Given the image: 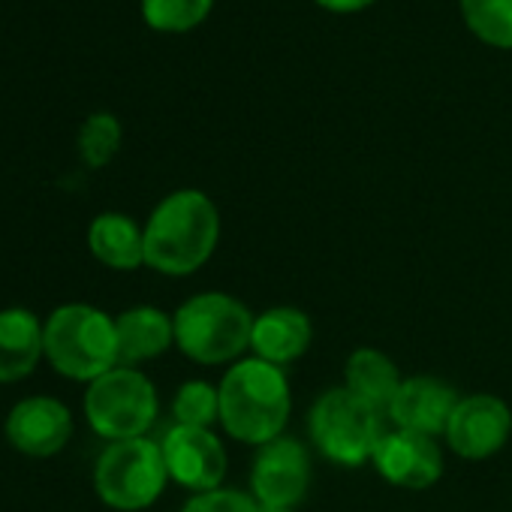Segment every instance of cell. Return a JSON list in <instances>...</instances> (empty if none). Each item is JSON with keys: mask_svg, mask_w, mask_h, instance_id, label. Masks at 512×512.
Returning <instances> with one entry per match:
<instances>
[{"mask_svg": "<svg viewBox=\"0 0 512 512\" xmlns=\"http://www.w3.org/2000/svg\"><path fill=\"white\" fill-rule=\"evenodd\" d=\"M314 344V323L302 308L278 305L253 317L250 350L256 359L272 362L278 368L302 359Z\"/></svg>", "mask_w": 512, "mask_h": 512, "instance_id": "5bb4252c", "label": "cell"}, {"mask_svg": "<svg viewBox=\"0 0 512 512\" xmlns=\"http://www.w3.org/2000/svg\"><path fill=\"white\" fill-rule=\"evenodd\" d=\"M311 485V452L296 437L260 446L250 467V497L263 509H296Z\"/></svg>", "mask_w": 512, "mask_h": 512, "instance_id": "ba28073f", "label": "cell"}, {"mask_svg": "<svg viewBox=\"0 0 512 512\" xmlns=\"http://www.w3.org/2000/svg\"><path fill=\"white\" fill-rule=\"evenodd\" d=\"M172 416L175 425L211 428L214 422H220V389L208 380L181 383L172 398Z\"/></svg>", "mask_w": 512, "mask_h": 512, "instance_id": "ffe728a7", "label": "cell"}, {"mask_svg": "<svg viewBox=\"0 0 512 512\" xmlns=\"http://www.w3.org/2000/svg\"><path fill=\"white\" fill-rule=\"evenodd\" d=\"M181 512H260V503L238 488H214L193 494Z\"/></svg>", "mask_w": 512, "mask_h": 512, "instance_id": "603a6c76", "label": "cell"}, {"mask_svg": "<svg viewBox=\"0 0 512 512\" xmlns=\"http://www.w3.org/2000/svg\"><path fill=\"white\" fill-rule=\"evenodd\" d=\"M461 16L482 43L512 49V0H461Z\"/></svg>", "mask_w": 512, "mask_h": 512, "instance_id": "d6986e66", "label": "cell"}, {"mask_svg": "<svg viewBox=\"0 0 512 512\" xmlns=\"http://www.w3.org/2000/svg\"><path fill=\"white\" fill-rule=\"evenodd\" d=\"M169 482L160 443L148 437L109 443L94 467V488L100 500L118 512H142L160 500Z\"/></svg>", "mask_w": 512, "mask_h": 512, "instance_id": "8992f818", "label": "cell"}, {"mask_svg": "<svg viewBox=\"0 0 512 512\" xmlns=\"http://www.w3.org/2000/svg\"><path fill=\"white\" fill-rule=\"evenodd\" d=\"M121 136V121L112 112H94L91 118H85L79 130V157L91 169H100L118 154Z\"/></svg>", "mask_w": 512, "mask_h": 512, "instance_id": "44dd1931", "label": "cell"}, {"mask_svg": "<svg viewBox=\"0 0 512 512\" xmlns=\"http://www.w3.org/2000/svg\"><path fill=\"white\" fill-rule=\"evenodd\" d=\"M214 0H142V19L154 31L181 34L205 22Z\"/></svg>", "mask_w": 512, "mask_h": 512, "instance_id": "7402d4cb", "label": "cell"}, {"mask_svg": "<svg viewBox=\"0 0 512 512\" xmlns=\"http://www.w3.org/2000/svg\"><path fill=\"white\" fill-rule=\"evenodd\" d=\"M512 434V410L503 398L476 392L464 395L446 425L449 449L464 461H485L497 455Z\"/></svg>", "mask_w": 512, "mask_h": 512, "instance_id": "30bf717a", "label": "cell"}, {"mask_svg": "<svg viewBox=\"0 0 512 512\" xmlns=\"http://www.w3.org/2000/svg\"><path fill=\"white\" fill-rule=\"evenodd\" d=\"M317 4L332 10V13H356V10L374 4V0H317Z\"/></svg>", "mask_w": 512, "mask_h": 512, "instance_id": "cb8c5ba5", "label": "cell"}, {"mask_svg": "<svg viewBox=\"0 0 512 512\" xmlns=\"http://www.w3.org/2000/svg\"><path fill=\"white\" fill-rule=\"evenodd\" d=\"M46 356V332L34 311L4 308L0 311V383H19Z\"/></svg>", "mask_w": 512, "mask_h": 512, "instance_id": "9a60e30c", "label": "cell"}, {"mask_svg": "<svg viewBox=\"0 0 512 512\" xmlns=\"http://www.w3.org/2000/svg\"><path fill=\"white\" fill-rule=\"evenodd\" d=\"M458 401L461 395L455 392L452 383L431 377V374H416V377L401 380L386 416L395 428L437 437V434H446V425Z\"/></svg>", "mask_w": 512, "mask_h": 512, "instance_id": "4fadbf2b", "label": "cell"}, {"mask_svg": "<svg viewBox=\"0 0 512 512\" xmlns=\"http://www.w3.org/2000/svg\"><path fill=\"white\" fill-rule=\"evenodd\" d=\"M371 461L377 473L395 488L425 491L443 476V449L437 437H428L419 431L386 428Z\"/></svg>", "mask_w": 512, "mask_h": 512, "instance_id": "8fae6325", "label": "cell"}, {"mask_svg": "<svg viewBox=\"0 0 512 512\" xmlns=\"http://www.w3.org/2000/svg\"><path fill=\"white\" fill-rule=\"evenodd\" d=\"M175 347L199 365H229L250 350L253 314L229 293H196L172 314Z\"/></svg>", "mask_w": 512, "mask_h": 512, "instance_id": "277c9868", "label": "cell"}, {"mask_svg": "<svg viewBox=\"0 0 512 512\" xmlns=\"http://www.w3.org/2000/svg\"><path fill=\"white\" fill-rule=\"evenodd\" d=\"M49 365L79 383H94L121 365L115 320L94 305H61L43 323Z\"/></svg>", "mask_w": 512, "mask_h": 512, "instance_id": "3957f363", "label": "cell"}, {"mask_svg": "<svg viewBox=\"0 0 512 512\" xmlns=\"http://www.w3.org/2000/svg\"><path fill=\"white\" fill-rule=\"evenodd\" d=\"M163 461L169 470V479L193 494L223 488L226 479V446L211 428H193V425H172L163 440Z\"/></svg>", "mask_w": 512, "mask_h": 512, "instance_id": "9c48e42d", "label": "cell"}, {"mask_svg": "<svg viewBox=\"0 0 512 512\" xmlns=\"http://www.w3.org/2000/svg\"><path fill=\"white\" fill-rule=\"evenodd\" d=\"M401 380L404 377L398 374V365L383 350H374V347L353 350L344 368V386L380 413L389 410Z\"/></svg>", "mask_w": 512, "mask_h": 512, "instance_id": "ac0fdd59", "label": "cell"}, {"mask_svg": "<svg viewBox=\"0 0 512 512\" xmlns=\"http://www.w3.org/2000/svg\"><path fill=\"white\" fill-rule=\"evenodd\" d=\"M160 410L154 383L127 365L112 368L109 374L88 383L85 392V416L94 434L109 443L145 437Z\"/></svg>", "mask_w": 512, "mask_h": 512, "instance_id": "52a82bcc", "label": "cell"}, {"mask_svg": "<svg viewBox=\"0 0 512 512\" xmlns=\"http://www.w3.org/2000/svg\"><path fill=\"white\" fill-rule=\"evenodd\" d=\"M115 332H118V356H121V365L127 368L157 359L175 344L172 317L154 305H136L118 314Z\"/></svg>", "mask_w": 512, "mask_h": 512, "instance_id": "2e32d148", "label": "cell"}, {"mask_svg": "<svg viewBox=\"0 0 512 512\" xmlns=\"http://www.w3.org/2000/svg\"><path fill=\"white\" fill-rule=\"evenodd\" d=\"M88 247L103 266L136 272L145 266V226L121 211H103L88 226Z\"/></svg>", "mask_w": 512, "mask_h": 512, "instance_id": "e0dca14e", "label": "cell"}, {"mask_svg": "<svg viewBox=\"0 0 512 512\" xmlns=\"http://www.w3.org/2000/svg\"><path fill=\"white\" fill-rule=\"evenodd\" d=\"M380 410L356 398L347 386L326 389L308 410V437L317 452L338 467H359L374 458L386 434Z\"/></svg>", "mask_w": 512, "mask_h": 512, "instance_id": "5b68a950", "label": "cell"}, {"mask_svg": "<svg viewBox=\"0 0 512 512\" xmlns=\"http://www.w3.org/2000/svg\"><path fill=\"white\" fill-rule=\"evenodd\" d=\"M260 512H293V509H263V506H260Z\"/></svg>", "mask_w": 512, "mask_h": 512, "instance_id": "d4e9b609", "label": "cell"}, {"mask_svg": "<svg viewBox=\"0 0 512 512\" xmlns=\"http://www.w3.org/2000/svg\"><path fill=\"white\" fill-rule=\"evenodd\" d=\"M217 389L220 425L232 440L260 449L284 437L293 413V392L284 368L244 356L226 368Z\"/></svg>", "mask_w": 512, "mask_h": 512, "instance_id": "7a4b0ae2", "label": "cell"}, {"mask_svg": "<svg viewBox=\"0 0 512 512\" xmlns=\"http://www.w3.org/2000/svg\"><path fill=\"white\" fill-rule=\"evenodd\" d=\"M220 244V211L202 190L163 196L145 223V266L166 278L199 272Z\"/></svg>", "mask_w": 512, "mask_h": 512, "instance_id": "6da1fadb", "label": "cell"}, {"mask_svg": "<svg viewBox=\"0 0 512 512\" xmlns=\"http://www.w3.org/2000/svg\"><path fill=\"white\" fill-rule=\"evenodd\" d=\"M4 434L13 449L31 458H52L73 437V413L58 398L34 395L10 410L4 422Z\"/></svg>", "mask_w": 512, "mask_h": 512, "instance_id": "7c38bea8", "label": "cell"}]
</instances>
